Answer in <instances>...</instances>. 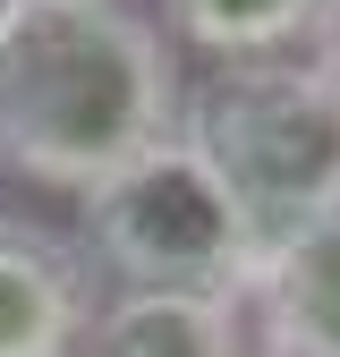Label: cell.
<instances>
[{
    "instance_id": "obj_1",
    "label": "cell",
    "mask_w": 340,
    "mask_h": 357,
    "mask_svg": "<svg viewBox=\"0 0 340 357\" xmlns=\"http://www.w3.org/2000/svg\"><path fill=\"white\" fill-rule=\"evenodd\" d=\"M179 60L137 0H17L0 26V170L85 196L170 137Z\"/></svg>"
},
{
    "instance_id": "obj_2",
    "label": "cell",
    "mask_w": 340,
    "mask_h": 357,
    "mask_svg": "<svg viewBox=\"0 0 340 357\" xmlns=\"http://www.w3.org/2000/svg\"><path fill=\"white\" fill-rule=\"evenodd\" d=\"M170 137L212 170L255 247L340 213V102L289 52L212 60L204 77H187Z\"/></svg>"
},
{
    "instance_id": "obj_3",
    "label": "cell",
    "mask_w": 340,
    "mask_h": 357,
    "mask_svg": "<svg viewBox=\"0 0 340 357\" xmlns=\"http://www.w3.org/2000/svg\"><path fill=\"white\" fill-rule=\"evenodd\" d=\"M77 255L94 264V281L111 289H212L238 298L255 238L238 204L212 188V170L162 137L137 162H119L111 178L77 196Z\"/></svg>"
},
{
    "instance_id": "obj_4",
    "label": "cell",
    "mask_w": 340,
    "mask_h": 357,
    "mask_svg": "<svg viewBox=\"0 0 340 357\" xmlns=\"http://www.w3.org/2000/svg\"><path fill=\"white\" fill-rule=\"evenodd\" d=\"M94 306L102 281L77 238L0 204V357H77Z\"/></svg>"
},
{
    "instance_id": "obj_5",
    "label": "cell",
    "mask_w": 340,
    "mask_h": 357,
    "mask_svg": "<svg viewBox=\"0 0 340 357\" xmlns=\"http://www.w3.org/2000/svg\"><path fill=\"white\" fill-rule=\"evenodd\" d=\"M247 357H340V213L255 247L238 281Z\"/></svg>"
},
{
    "instance_id": "obj_6",
    "label": "cell",
    "mask_w": 340,
    "mask_h": 357,
    "mask_svg": "<svg viewBox=\"0 0 340 357\" xmlns=\"http://www.w3.org/2000/svg\"><path fill=\"white\" fill-rule=\"evenodd\" d=\"M77 357H247V324L212 289H111Z\"/></svg>"
},
{
    "instance_id": "obj_7",
    "label": "cell",
    "mask_w": 340,
    "mask_h": 357,
    "mask_svg": "<svg viewBox=\"0 0 340 357\" xmlns=\"http://www.w3.org/2000/svg\"><path fill=\"white\" fill-rule=\"evenodd\" d=\"M323 0H162V17L179 43H196L204 60H264L307 43Z\"/></svg>"
},
{
    "instance_id": "obj_8",
    "label": "cell",
    "mask_w": 340,
    "mask_h": 357,
    "mask_svg": "<svg viewBox=\"0 0 340 357\" xmlns=\"http://www.w3.org/2000/svg\"><path fill=\"white\" fill-rule=\"evenodd\" d=\"M307 68L323 77V94L340 102V0H323L315 26H307Z\"/></svg>"
},
{
    "instance_id": "obj_9",
    "label": "cell",
    "mask_w": 340,
    "mask_h": 357,
    "mask_svg": "<svg viewBox=\"0 0 340 357\" xmlns=\"http://www.w3.org/2000/svg\"><path fill=\"white\" fill-rule=\"evenodd\" d=\"M9 9H17V0H0V26H9Z\"/></svg>"
}]
</instances>
